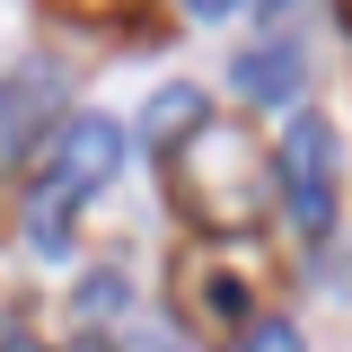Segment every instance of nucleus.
Listing matches in <instances>:
<instances>
[{
	"label": "nucleus",
	"mask_w": 352,
	"mask_h": 352,
	"mask_svg": "<svg viewBox=\"0 0 352 352\" xmlns=\"http://www.w3.org/2000/svg\"><path fill=\"white\" fill-rule=\"evenodd\" d=\"M273 176H282V212L300 220V238H326L335 212H344V141L326 115H291L282 150H273Z\"/></svg>",
	"instance_id": "7ed1b4c3"
},
{
	"label": "nucleus",
	"mask_w": 352,
	"mask_h": 352,
	"mask_svg": "<svg viewBox=\"0 0 352 352\" xmlns=\"http://www.w3.org/2000/svg\"><path fill=\"white\" fill-rule=\"evenodd\" d=\"M238 352H308V344H300V326L273 317V326H256V335H238Z\"/></svg>",
	"instance_id": "0eeeda50"
},
{
	"label": "nucleus",
	"mask_w": 352,
	"mask_h": 352,
	"mask_svg": "<svg viewBox=\"0 0 352 352\" xmlns=\"http://www.w3.org/2000/svg\"><path fill=\"white\" fill-rule=\"evenodd\" d=\"M44 124H53V80H0V168L27 159Z\"/></svg>",
	"instance_id": "423d86ee"
},
{
	"label": "nucleus",
	"mask_w": 352,
	"mask_h": 352,
	"mask_svg": "<svg viewBox=\"0 0 352 352\" xmlns=\"http://www.w3.org/2000/svg\"><path fill=\"white\" fill-rule=\"evenodd\" d=\"M229 9H247V0H185V18H203V27H212V18H229Z\"/></svg>",
	"instance_id": "6e6552de"
},
{
	"label": "nucleus",
	"mask_w": 352,
	"mask_h": 352,
	"mask_svg": "<svg viewBox=\"0 0 352 352\" xmlns=\"http://www.w3.org/2000/svg\"><path fill=\"white\" fill-rule=\"evenodd\" d=\"M168 185H176V203L194 212V229H212V238L256 220V159H247V141L220 132L212 115L168 150Z\"/></svg>",
	"instance_id": "f03ea898"
},
{
	"label": "nucleus",
	"mask_w": 352,
	"mask_h": 352,
	"mask_svg": "<svg viewBox=\"0 0 352 352\" xmlns=\"http://www.w3.org/2000/svg\"><path fill=\"white\" fill-rule=\"evenodd\" d=\"M132 159V132L115 115H62L53 141H44V168H36V194H27V238H36L44 256H62L71 247V220L124 176Z\"/></svg>",
	"instance_id": "f257e3e1"
},
{
	"label": "nucleus",
	"mask_w": 352,
	"mask_h": 352,
	"mask_svg": "<svg viewBox=\"0 0 352 352\" xmlns=\"http://www.w3.org/2000/svg\"><path fill=\"white\" fill-rule=\"evenodd\" d=\"M203 115H212V97H203L194 80H168V88H150V106H141V124H132V141L168 159V150H176V141H185L194 124H203Z\"/></svg>",
	"instance_id": "39448f33"
},
{
	"label": "nucleus",
	"mask_w": 352,
	"mask_h": 352,
	"mask_svg": "<svg viewBox=\"0 0 352 352\" xmlns=\"http://www.w3.org/2000/svg\"><path fill=\"white\" fill-rule=\"evenodd\" d=\"M300 80H308V44H300V27H291V18L238 53V97H256V106H291V97H300Z\"/></svg>",
	"instance_id": "20e7f679"
}]
</instances>
